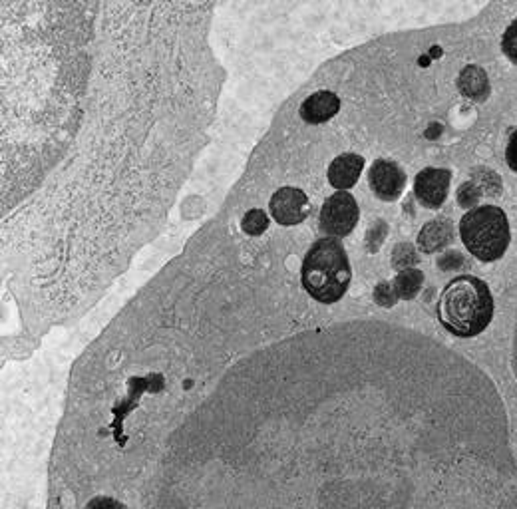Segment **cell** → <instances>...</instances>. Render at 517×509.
<instances>
[{
    "label": "cell",
    "instance_id": "cell-20",
    "mask_svg": "<svg viewBox=\"0 0 517 509\" xmlns=\"http://www.w3.org/2000/svg\"><path fill=\"white\" fill-rule=\"evenodd\" d=\"M514 370L517 376V319H516V337H514Z\"/></svg>",
    "mask_w": 517,
    "mask_h": 509
},
{
    "label": "cell",
    "instance_id": "cell-10",
    "mask_svg": "<svg viewBox=\"0 0 517 509\" xmlns=\"http://www.w3.org/2000/svg\"><path fill=\"white\" fill-rule=\"evenodd\" d=\"M458 88L466 98L474 102H484L490 96V80L486 70L474 64L466 66L458 76Z\"/></svg>",
    "mask_w": 517,
    "mask_h": 509
},
{
    "label": "cell",
    "instance_id": "cell-4",
    "mask_svg": "<svg viewBox=\"0 0 517 509\" xmlns=\"http://www.w3.org/2000/svg\"><path fill=\"white\" fill-rule=\"evenodd\" d=\"M360 209L356 199L348 191H337L331 195L319 215V227L325 235L331 237H346L358 223Z\"/></svg>",
    "mask_w": 517,
    "mask_h": 509
},
{
    "label": "cell",
    "instance_id": "cell-6",
    "mask_svg": "<svg viewBox=\"0 0 517 509\" xmlns=\"http://www.w3.org/2000/svg\"><path fill=\"white\" fill-rule=\"evenodd\" d=\"M374 195L382 201H396L406 187V173L392 160H376L368 173Z\"/></svg>",
    "mask_w": 517,
    "mask_h": 509
},
{
    "label": "cell",
    "instance_id": "cell-17",
    "mask_svg": "<svg viewBox=\"0 0 517 509\" xmlns=\"http://www.w3.org/2000/svg\"><path fill=\"white\" fill-rule=\"evenodd\" d=\"M400 259H404L406 265H408V263H414V261L418 259L416 253H414V249H412V245H398V247H396V251H394V265H398Z\"/></svg>",
    "mask_w": 517,
    "mask_h": 509
},
{
    "label": "cell",
    "instance_id": "cell-3",
    "mask_svg": "<svg viewBox=\"0 0 517 509\" xmlns=\"http://www.w3.org/2000/svg\"><path fill=\"white\" fill-rule=\"evenodd\" d=\"M460 237L476 259L484 263L502 259L510 247V221L506 211L496 205L470 209L460 221Z\"/></svg>",
    "mask_w": 517,
    "mask_h": 509
},
{
    "label": "cell",
    "instance_id": "cell-13",
    "mask_svg": "<svg viewBox=\"0 0 517 509\" xmlns=\"http://www.w3.org/2000/svg\"><path fill=\"white\" fill-rule=\"evenodd\" d=\"M241 227H243V231H245L247 235L259 237V235H263V233L267 231V227H269V217H267V213H265L263 209H251V211L245 213Z\"/></svg>",
    "mask_w": 517,
    "mask_h": 509
},
{
    "label": "cell",
    "instance_id": "cell-7",
    "mask_svg": "<svg viewBox=\"0 0 517 509\" xmlns=\"http://www.w3.org/2000/svg\"><path fill=\"white\" fill-rule=\"evenodd\" d=\"M452 173L442 168H426L416 175L414 181V193L416 199L428 207V209H438L444 205L450 189Z\"/></svg>",
    "mask_w": 517,
    "mask_h": 509
},
{
    "label": "cell",
    "instance_id": "cell-18",
    "mask_svg": "<svg viewBox=\"0 0 517 509\" xmlns=\"http://www.w3.org/2000/svg\"><path fill=\"white\" fill-rule=\"evenodd\" d=\"M506 162L512 170L517 171V130L510 136L508 150H506Z\"/></svg>",
    "mask_w": 517,
    "mask_h": 509
},
{
    "label": "cell",
    "instance_id": "cell-19",
    "mask_svg": "<svg viewBox=\"0 0 517 509\" xmlns=\"http://www.w3.org/2000/svg\"><path fill=\"white\" fill-rule=\"evenodd\" d=\"M98 500V504L102 506V509H126L124 506H120L118 502H114V500H110V498H96ZM88 509H96L92 508V506H88Z\"/></svg>",
    "mask_w": 517,
    "mask_h": 509
},
{
    "label": "cell",
    "instance_id": "cell-12",
    "mask_svg": "<svg viewBox=\"0 0 517 509\" xmlns=\"http://www.w3.org/2000/svg\"><path fill=\"white\" fill-rule=\"evenodd\" d=\"M422 283H424L422 271H418V269H404L396 277V281H394V291H396L398 299H412L420 291Z\"/></svg>",
    "mask_w": 517,
    "mask_h": 509
},
{
    "label": "cell",
    "instance_id": "cell-16",
    "mask_svg": "<svg viewBox=\"0 0 517 509\" xmlns=\"http://www.w3.org/2000/svg\"><path fill=\"white\" fill-rule=\"evenodd\" d=\"M374 299H376V303L382 305V307H392V305L396 303V299H398V295H396V291H394V285L380 283V285L376 287V291H374Z\"/></svg>",
    "mask_w": 517,
    "mask_h": 509
},
{
    "label": "cell",
    "instance_id": "cell-2",
    "mask_svg": "<svg viewBox=\"0 0 517 509\" xmlns=\"http://www.w3.org/2000/svg\"><path fill=\"white\" fill-rule=\"evenodd\" d=\"M352 279L345 247L337 239H319L305 255L301 281L305 291L323 305L341 301Z\"/></svg>",
    "mask_w": 517,
    "mask_h": 509
},
{
    "label": "cell",
    "instance_id": "cell-1",
    "mask_svg": "<svg viewBox=\"0 0 517 509\" xmlns=\"http://www.w3.org/2000/svg\"><path fill=\"white\" fill-rule=\"evenodd\" d=\"M494 317V297L486 281L462 275L450 281L438 299L442 327L460 339L482 335Z\"/></svg>",
    "mask_w": 517,
    "mask_h": 509
},
{
    "label": "cell",
    "instance_id": "cell-15",
    "mask_svg": "<svg viewBox=\"0 0 517 509\" xmlns=\"http://www.w3.org/2000/svg\"><path fill=\"white\" fill-rule=\"evenodd\" d=\"M502 50L514 64H517V20L506 28L502 38Z\"/></svg>",
    "mask_w": 517,
    "mask_h": 509
},
{
    "label": "cell",
    "instance_id": "cell-9",
    "mask_svg": "<svg viewBox=\"0 0 517 509\" xmlns=\"http://www.w3.org/2000/svg\"><path fill=\"white\" fill-rule=\"evenodd\" d=\"M362 170H364V158L362 156L343 154V156L333 160V164L329 166V171H327V177H329V183L335 189L346 191L352 185H356Z\"/></svg>",
    "mask_w": 517,
    "mask_h": 509
},
{
    "label": "cell",
    "instance_id": "cell-14",
    "mask_svg": "<svg viewBox=\"0 0 517 509\" xmlns=\"http://www.w3.org/2000/svg\"><path fill=\"white\" fill-rule=\"evenodd\" d=\"M482 195H484V191L480 189V185L474 183V181H468V183H464V185L460 187V191H458V201H460V205H464V207H476V203L480 201Z\"/></svg>",
    "mask_w": 517,
    "mask_h": 509
},
{
    "label": "cell",
    "instance_id": "cell-5",
    "mask_svg": "<svg viewBox=\"0 0 517 509\" xmlns=\"http://www.w3.org/2000/svg\"><path fill=\"white\" fill-rule=\"evenodd\" d=\"M269 209L273 219L279 225L293 227L303 223L311 213V201L309 195L299 187H281L273 193L269 201Z\"/></svg>",
    "mask_w": 517,
    "mask_h": 509
},
{
    "label": "cell",
    "instance_id": "cell-8",
    "mask_svg": "<svg viewBox=\"0 0 517 509\" xmlns=\"http://www.w3.org/2000/svg\"><path fill=\"white\" fill-rule=\"evenodd\" d=\"M341 110V98L335 92L319 90L301 104V118L307 124H325L333 120Z\"/></svg>",
    "mask_w": 517,
    "mask_h": 509
},
{
    "label": "cell",
    "instance_id": "cell-11",
    "mask_svg": "<svg viewBox=\"0 0 517 509\" xmlns=\"http://www.w3.org/2000/svg\"><path fill=\"white\" fill-rule=\"evenodd\" d=\"M454 239V227L448 219H434L430 221L418 235V245L424 253H434L446 247Z\"/></svg>",
    "mask_w": 517,
    "mask_h": 509
}]
</instances>
